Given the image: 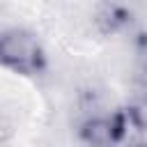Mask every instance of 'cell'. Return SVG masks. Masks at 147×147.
Masks as SVG:
<instances>
[{
  "label": "cell",
  "instance_id": "cell-1",
  "mask_svg": "<svg viewBox=\"0 0 147 147\" xmlns=\"http://www.w3.org/2000/svg\"><path fill=\"white\" fill-rule=\"evenodd\" d=\"M0 60H2V67L28 78L39 76L46 69V53L39 39L25 28H9L2 32Z\"/></svg>",
  "mask_w": 147,
  "mask_h": 147
},
{
  "label": "cell",
  "instance_id": "cell-2",
  "mask_svg": "<svg viewBox=\"0 0 147 147\" xmlns=\"http://www.w3.org/2000/svg\"><path fill=\"white\" fill-rule=\"evenodd\" d=\"M142 94H145V101H142V106H140V108H136L133 113L138 115L140 124H142V126H147V71H145V92H142Z\"/></svg>",
  "mask_w": 147,
  "mask_h": 147
},
{
  "label": "cell",
  "instance_id": "cell-3",
  "mask_svg": "<svg viewBox=\"0 0 147 147\" xmlns=\"http://www.w3.org/2000/svg\"><path fill=\"white\" fill-rule=\"evenodd\" d=\"M133 147H147V145H133Z\"/></svg>",
  "mask_w": 147,
  "mask_h": 147
}]
</instances>
